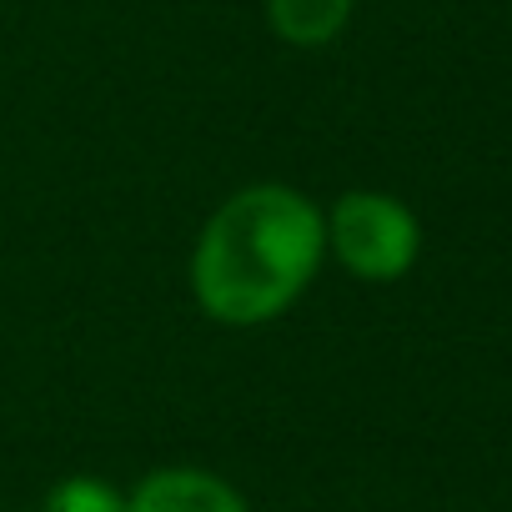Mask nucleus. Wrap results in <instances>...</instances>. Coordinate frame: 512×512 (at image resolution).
<instances>
[{
	"instance_id": "1",
	"label": "nucleus",
	"mask_w": 512,
	"mask_h": 512,
	"mask_svg": "<svg viewBox=\"0 0 512 512\" xmlns=\"http://www.w3.org/2000/svg\"><path fill=\"white\" fill-rule=\"evenodd\" d=\"M322 262V206L287 181H251L206 216L191 251V297L221 327H267L292 312Z\"/></svg>"
},
{
	"instance_id": "2",
	"label": "nucleus",
	"mask_w": 512,
	"mask_h": 512,
	"mask_svg": "<svg viewBox=\"0 0 512 512\" xmlns=\"http://www.w3.org/2000/svg\"><path fill=\"white\" fill-rule=\"evenodd\" d=\"M327 221V256H337L342 272H352L357 282H402L417 256H422V226L412 216L407 201H397L392 191H342L332 201V211H322Z\"/></svg>"
},
{
	"instance_id": "3",
	"label": "nucleus",
	"mask_w": 512,
	"mask_h": 512,
	"mask_svg": "<svg viewBox=\"0 0 512 512\" xmlns=\"http://www.w3.org/2000/svg\"><path fill=\"white\" fill-rule=\"evenodd\" d=\"M126 512H251V507L221 472L156 467L126 492Z\"/></svg>"
},
{
	"instance_id": "4",
	"label": "nucleus",
	"mask_w": 512,
	"mask_h": 512,
	"mask_svg": "<svg viewBox=\"0 0 512 512\" xmlns=\"http://www.w3.org/2000/svg\"><path fill=\"white\" fill-rule=\"evenodd\" d=\"M357 11V0H267V26L297 51L332 46Z\"/></svg>"
},
{
	"instance_id": "5",
	"label": "nucleus",
	"mask_w": 512,
	"mask_h": 512,
	"mask_svg": "<svg viewBox=\"0 0 512 512\" xmlns=\"http://www.w3.org/2000/svg\"><path fill=\"white\" fill-rule=\"evenodd\" d=\"M41 512H126V492L96 472H71V477L51 482Z\"/></svg>"
}]
</instances>
